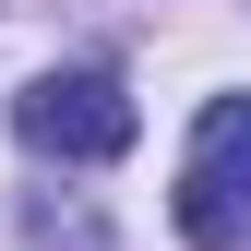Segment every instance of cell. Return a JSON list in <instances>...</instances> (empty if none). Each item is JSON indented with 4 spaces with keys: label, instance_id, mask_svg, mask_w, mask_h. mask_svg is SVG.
<instances>
[{
    "label": "cell",
    "instance_id": "cell-1",
    "mask_svg": "<svg viewBox=\"0 0 251 251\" xmlns=\"http://www.w3.org/2000/svg\"><path fill=\"white\" fill-rule=\"evenodd\" d=\"M12 132L36 144V155H60V168H108V155H132V96H120V72H36L12 96Z\"/></svg>",
    "mask_w": 251,
    "mask_h": 251
},
{
    "label": "cell",
    "instance_id": "cell-2",
    "mask_svg": "<svg viewBox=\"0 0 251 251\" xmlns=\"http://www.w3.org/2000/svg\"><path fill=\"white\" fill-rule=\"evenodd\" d=\"M179 239H192V251H239V239H251V96H215V108L192 120Z\"/></svg>",
    "mask_w": 251,
    "mask_h": 251
}]
</instances>
